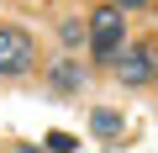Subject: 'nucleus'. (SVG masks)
I'll return each instance as SVG.
<instances>
[{
    "instance_id": "obj_1",
    "label": "nucleus",
    "mask_w": 158,
    "mask_h": 153,
    "mask_svg": "<svg viewBox=\"0 0 158 153\" xmlns=\"http://www.w3.org/2000/svg\"><path fill=\"white\" fill-rule=\"evenodd\" d=\"M85 27H90V58L116 69V58L127 53V11L106 0V6H95V11H90V21H85Z\"/></svg>"
},
{
    "instance_id": "obj_2",
    "label": "nucleus",
    "mask_w": 158,
    "mask_h": 153,
    "mask_svg": "<svg viewBox=\"0 0 158 153\" xmlns=\"http://www.w3.org/2000/svg\"><path fill=\"white\" fill-rule=\"evenodd\" d=\"M37 69V37L27 27H0V79H21Z\"/></svg>"
},
{
    "instance_id": "obj_3",
    "label": "nucleus",
    "mask_w": 158,
    "mask_h": 153,
    "mask_svg": "<svg viewBox=\"0 0 158 153\" xmlns=\"http://www.w3.org/2000/svg\"><path fill=\"white\" fill-rule=\"evenodd\" d=\"M116 79L127 85V90H148L153 79H158V48L142 37V42H127V53L116 58Z\"/></svg>"
},
{
    "instance_id": "obj_4",
    "label": "nucleus",
    "mask_w": 158,
    "mask_h": 153,
    "mask_svg": "<svg viewBox=\"0 0 158 153\" xmlns=\"http://www.w3.org/2000/svg\"><path fill=\"white\" fill-rule=\"evenodd\" d=\"M85 85H90V69L79 63V58H53V63H48V90H53L58 100L79 95Z\"/></svg>"
},
{
    "instance_id": "obj_5",
    "label": "nucleus",
    "mask_w": 158,
    "mask_h": 153,
    "mask_svg": "<svg viewBox=\"0 0 158 153\" xmlns=\"http://www.w3.org/2000/svg\"><path fill=\"white\" fill-rule=\"evenodd\" d=\"M121 127H127V121H121V111H116V106H95V111H90V132H95L100 142H116V137H121Z\"/></svg>"
},
{
    "instance_id": "obj_6",
    "label": "nucleus",
    "mask_w": 158,
    "mask_h": 153,
    "mask_svg": "<svg viewBox=\"0 0 158 153\" xmlns=\"http://www.w3.org/2000/svg\"><path fill=\"white\" fill-rule=\"evenodd\" d=\"M48 148L53 153H74L79 142H74V132H48Z\"/></svg>"
},
{
    "instance_id": "obj_7",
    "label": "nucleus",
    "mask_w": 158,
    "mask_h": 153,
    "mask_svg": "<svg viewBox=\"0 0 158 153\" xmlns=\"http://www.w3.org/2000/svg\"><path fill=\"white\" fill-rule=\"evenodd\" d=\"M79 37H90V27H79V21H63V42H69V48H74V42H79Z\"/></svg>"
},
{
    "instance_id": "obj_8",
    "label": "nucleus",
    "mask_w": 158,
    "mask_h": 153,
    "mask_svg": "<svg viewBox=\"0 0 158 153\" xmlns=\"http://www.w3.org/2000/svg\"><path fill=\"white\" fill-rule=\"evenodd\" d=\"M111 6H121V11L132 16V11H148V6H153V0H111Z\"/></svg>"
},
{
    "instance_id": "obj_9",
    "label": "nucleus",
    "mask_w": 158,
    "mask_h": 153,
    "mask_svg": "<svg viewBox=\"0 0 158 153\" xmlns=\"http://www.w3.org/2000/svg\"><path fill=\"white\" fill-rule=\"evenodd\" d=\"M153 11H158V6H153Z\"/></svg>"
},
{
    "instance_id": "obj_10",
    "label": "nucleus",
    "mask_w": 158,
    "mask_h": 153,
    "mask_svg": "<svg viewBox=\"0 0 158 153\" xmlns=\"http://www.w3.org/2000/svg\"><path fill=\"white\" fill-rule=\"evenodd\" d=\"M153 85H158V79H153Z\"/></svg>"
}]
</instances>
